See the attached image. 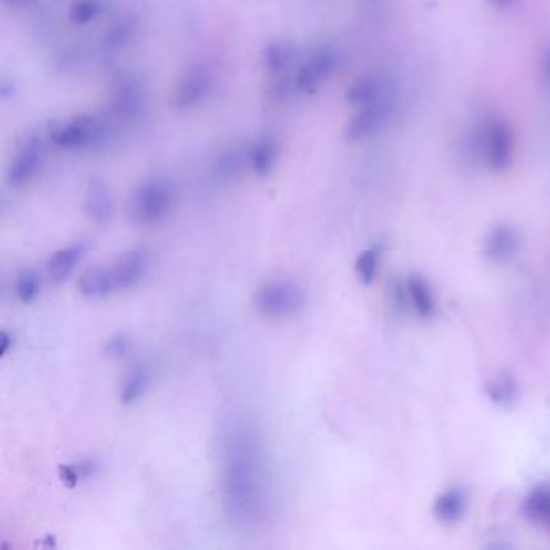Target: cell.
<instances>
[{
  "label": "cell",
  "mask_w": 550,
  "mask_h": 550,
  "mask_svg": "<svg viewBox=\"0 0 550 550\" xmlns=\"http://www.w3.org/2000/svg\"><path fill=\"white\" fill-rule=\"evenodd\" d=\"M223 504L231 522L254 526L267 515L269 484L260 445L248 431L234 430L223 445Z\"/></svg>",
  "instance_id": "1"
},
{
  "label": "cell",
  "mask_w": 550,
  "mask_h": 550,
  "mask_svg": "<svg viewBox=\"0 0 550 550\" xmlns=\"http://www.w3.org/2000/svg\"><path fill=\"white\" fill-rule=\"evenodd\" d=\"M177 204V188L169 179L150 178L139 184L129 202V217L138 226H156L168 217Z\"/></svg>",
  "instance_id": "2"
},
{
  "label": "cell",
  "mask_w": 550,
  "mask_h": 550,
  "mask_svg": "<svg viewBox=\"0 0 550 550\" xmlns=\"http://www.w3.org/2000/svg\"><path fill=\"white\" fill-rule=\"evenodd\" d=\"M107 123L92 113H79L58 121L47 131L50 144L65 152H81L99 146L106 139Z\"/></svg>",
  "instance_id": "3"
},
{
  "label": "cell",
  "mask_w": 550,
  "mask_h": 550,
  "mask_svg": "<svg viewBox=\"0 0 550 550\" xmlns=\"http://www.w3.org/2000/svg\"><path fill=\"white\" fill-rule=\"evenodd\" d=\"M47 144H50L49 135L44 136L37 131H29L28 135H25L8 163L7 183L10 188H25L39 175L46 162Z\"/></svg>",
  "instance_id": "4"
},
{
  "label": "cell",
  "mask_w": 550,
  "mask_h": 550,
  "mask_svg": "<svg viewBox=\"0 0 550 550\" xmlns=\"http://www.w3.org/2000/svg\"><path fill=\"white\" fill-rule=\"evenodd\" d=\"M307 303L305 290L290 281H271L260 286L254 296L255 309L269 318L296 317Z\"/></svg>",
  "instance_id": "5"
},
{
  "label": "cell",
  "mask_w": 550,
  "mask_h": 550,
  "mask_svg": "<svg viewBox=\"0 0 550 550\" xmlns=\"http://www.w3.org/2000/svg\"><path fill=\"white\" fill-rule=\"evenodd\" d=\"M338 68V54L331 46H318L297 65L294 83L300 96H315Z\"/></svg>",
  "instance_id": "6"
},
{
  "label": "cell",
  "mask_w": 550,
  "mask_h": 550,
  "mask_svg": "<svg viewBox=\"0 0 550 550\" xmlns=\"http://www.w3.org/2000/svg\"><path fill=\"white\" fill-rule=\"evenodd\" d=\"M148 106V92L133 73H120L110 86L108 107L113 118L133 121L139 118Z\"/></svg>",
  "instance_id": "7"
},
{
  "label": "cell",
  "mask_w": 550,
  "mask_h": 550,
  "mask_svg": "<svg viewBox=\"0 0 550 550\" xmlns=\"http://www.w3.org/2000/svg\"><path fill=\"white\" fill-rule=\"evenodd\" d=\"M215 87V75L205 65H192L178 79L173 91V106L179 112H189L202 106Z\"/></svg>",
  "instance_id": "8"
},
{
  "label": "cell",
  "mask_w": 550,
  "mask_h": 550,
  "mask_svg": "<svg viewBox=\"0 0 550 550\" xmlns=\"http://www.w3.org/2000/svg\"><path fill=\"white\" fill-rule=\"evenodd\" d=\"M391 99L388 94L372 104L359 107V112L353 115L346 127V139L351 142H362L382 131L389 120Z\"/></svg>",
  "instance_id": "9"
},
{
  "label": "cell",
  "mask_w": 550,
  "mask_h": 550,
  "mask_svg": "<svg viewBox=\"0 0 550 550\" xmlns=\"http://www.w3.org/2000/svg\"><path fill=\"white\" fill-rule=\"evenodd\" d=\"M481 148L486 157V162L494 171H504L512 162L514 139L507 125L501 121L489 123L480 139Z\"/></svg>",
  "instance_id": "10"
},
{
  "label": "cell",
  "mask_w": 550,
  "mask_h": 550,
  "mask_svg": "<svg viewBox=\"0 0 550 550\" xmlns=\"http://www.w3.org/2000/svg\"><path fill=\"white\" fill-rule=\"evenodd\" d=\"M150 259L146 250L133 249L121 255L113 265L112 275L117 290H135L148 275Z\"/></svg>",
  "instance_id": "11"
},
{
  "label": "cell",
  "mask_w": 550,
  "mask_h": 550,
  "mask_svg": "<svg viewBox=\"0 0 550 550\" xmlns=\"http://www.w3.org/2000/svg\"><path fill=\"white\" fill-rule=\"evenodd\" d=\"M281 156V144L270 133L257 136L246 152V163L255 177L267 178L275 171Z\"/></svg>",
  "instance_id": "12"
},
{
  "label": "cell",
  "mask_w": 550,
  "mask_h": 550,
  "mask_svg": "<svg viewBox=\"0 0 550 550\" xmlns=\"http://www.w3.org/2000/svg\"><path fill=\"white\" fill-rule=\"evenodd\" d=\"M300 60V49L292 41H271L261 50V65L271 76L294 73Z\"/></svg>",
  "instance_id": "13"
},
{
  "label": "cell",
  "mask_w": 550,
  "mask_h": 550,
  "mask_svg": "<svg viewBox=\"0 0 550 550\" xmlns=\"http://www.w3.org/2000/svg\"><path fill=\"white\" fill-rule=\"evenodd\" d=\"M85 213L96 225L106 226L113 219V196L108 184L100 178H92L85 194Z\"/></svg>",
  "instance_id": "14"
},
{
  "label": "cell",
  "mask_w": 550,
  "mask_h": 550,
  "mask_svg": "<svg viewBox=\"0 0 550 550\" xmlns=\"http://www.w3.org/2000/svg\"><path fill=\"white\" fill-rule=\"evenodd\" d=\"M483 250L489 260L497 265H505L520 252V236L512 226H495L487 234Z\"/></svg>",
  "instance_id": "15"
},
{
  "label": "cell",
  "mask_w": 550,
  "mask_h": 550,
  "mask_svg": "<svg viewBox=\"0 0 550 550\" xmlns=\"http://www.w3.org/2000/svg\"><path fill=\"white\" fill-rule=\"evenodd\" d=\"M86 252H87V246L85 242H78L68 248L60 249L50 255L47 265H46V271H47L50 281L56 282V284L66 281L81 259L85 257Z\"/></svg>",
  "instance_id": "16"
},
{
  "label": "cell",
  "mask_w": 550,
  "mask_h": 550,
  "mask_svg": "<svg viewBox=\"0 0 550 550\" xmlns=\"http://www.w3.org/2000/svg\"><path fill=\"white\" fill-rule=\"evenodd\" d=\"M466 507H468V497H466L465 491L460 487H452L438 495V499L433 505V514L439 522L444 523V525H453V523H459L465 516Z\"/></svg>",
  "instance_id": "17"
},
{
  "label": "cell",
  "mask_w": 550,
  "mask_h": 550,
  "mask_svg": "<svg viewBox=\"0 0 550 550\" xmlns=\"http://www.w3.org/2000/svg\"><path fill=\"white\" fill-rule=\"evenodd\" d=\"M78 290L87 299H106L117 290L112 270L94 267L86 270L78 281Z\"/></svg>",
  "instance_id": "18"
},
{
  "label": "cell",
  "mask_w": 550,
  "mask_h": 550,
  "mask_svg": "<svg viewBox=\"0 0 550 550\" xmlns=\"http://www.w3.org/2000/svg\"><path fill=\"white\" fill-rule=\"evenodd\" d=\"M523 515L550 533V486L536 487L525 497Z\"/></svg>",
  "instance_id": "19"
},
{
  "label": "cell",
  "mask_w": 550,
  "mask_h": 550,
  "mask_svg": "<svg viewBox=\"0 0 550 550\" xmlns=\"http://www.w3.org/2000/svg\"><path fill=\"white\" fill-rule=\"evenodd\" d=\"M152 382V372L146 363H138L125 376L121 384L120 401L123 405H133L148 392Z\"/></svg>",
  "instance_id": "20"
},
{
  "label": "cell",
  "mask_w": 550,
  "mask_h": 550,
  "mask_svg": "<svg viewBox=\"0 0 550 550\" xmlns=\"http://www.w3.org/2000/svg\"><path fill=\"white\" fill-rule=\"evenodd\" d=\"M405 294L409 297L410 307L415 311L418 317L430 318L434 315V309H436L434 297L423 278L416 275L409 276L405 282Z\"/></svg>",
  "instance_id": "21"
},
{
  "label": "cell",
  "mask_w": 550,
  "mask_h": 550,
  "mask_svg": "<svg viewBox=\"0 0 550 550\" xmlns=\"http://www.w3.org/2000/svg\"><path fill=\"white\" fill-rule=\"evenodd\" d=\"M388 92L384 89L382 79L373 75L359 78L347 89L346 99L351 106L363 107L374 100L382 99Z\"/></svg>",
  "instance_id": "22"
},
{
  "label": "cell",
  "mask_w": 550,
  "mask_h": 550,
  "mask_svg": "<svg viewBox=\"0 0 550 550\" xmlns=\"http://www.w3.org/2000/svg\"><path fill=\"white\" fill-rule=\"evenodd\" d=\"M106 7V0H73L68 8V18L75 26H86L96 22Z\"/></svg>",
  "instance_id": "23"
},
{
  "label": "cell",
  "mask_w": 550,
  "mask_h": 550,
  "mask_svg": "<svg viewBox=\"0 0 550 550\" xmlns=\"http://www.w3.org/2000/svg\"><path fill=\"white\" fill-rule=\"evenodd\" d=\"M138 31V23L133 16H123L118 22L113 23L107 31L106 46L108 49L120 50L133 41Z\"/></svg>",
  "instance_id": "24"
},
{
  "label": "cell",
  "mask_w": 550,
  "mask_h": 550,
  "mask_svg": "<svg viewBox=\"0 0 550 550\" xmlns=\"http://www.w3.org/2000/svg\"><path fill=\"white\" fill-rule=\"evenodd\" d=\"M487 395L499 405H512L518 397V386L510 374H499L487 384Z\"/></svg>",
  "instance_id": "25"
},
{
  "label": "cell",
  "mask_w": 550,
  "mask_h": 550,
  "mask_svg": "<svg viewBox=\"0 0 550 550\" xmlns=\"http://www.w3.org/2000/svg\"><path fill=\"white\" fill-rule=\"evenodd\" d=\"M380 257H382V250L380 248H368L360 252L357 260H355V275L359 278V281L362 284H372L376 273H378V265H380Z\"/></svg>",
  "instance_id": "26"
},
{
  "label": "cell",
  "mask_w": 550,
  "mask_h": 550,
  "mask_svg": "<svg viewBox=\"0 0 550 550\" xmlns=\"http://www.w3.org/2000/svg\"><path fill=\"white\" fill-rule=\"evenodd\" d=\"M41 292V278L36 275L35 271L26 270L16 276L15 281V294L18 300L23 303L35 302Z\"/></svg>",
  "instance_id": "27"
},
{
  "label": "cell",
  "mask_w": 550,
  "mask_h": 550,
  "mask_svg": "<svg viewBox=\"0 0 550 550\" xmlns=\"http://www.w3.org/2000/svg\"><path fill=\"white\" fill-rule=\"evenodd\" d=\"M129 349H131V342H129L127 336L115 334L107 341L104 353H106L107 359L121 360L127 357Z\"/></svg>",
  "instance_id": "28"
},
{
  "label": "cell",
  "mask_w": 550,
  "mask_h": 550,
  "mask_svg": "<svg viewBox=\"0 0 550 550\" xmlns=\"http://www.w3.org/2000/svg\"><path fill=\"white\" fill-rule=\"evenodd\" d=\"M242 157L238 152H231L228 156L223 157L219 160V171L223 177H234L240 168V163H242Z\"/></svg>",
  "instance_id": "29"
},
{
  "label": "cell",
  "mask_w": 550,
  "mask_h": 550,
  "mask_svg": "<svg viewBox=\"0 0 550 550\" xmlns=\"http://www.w3.org/2000/svg\"><path fill=\"white\" fill-rule=\"evenodd\" d=\"M2 355H7L8 351L14 347V338L7 331L2 332Z\"/></svg>",
  "instance_id": "30"
},
{
  "label": "cell",
  "mask_w": 550,
  "mask_h": 550,
  "mask_svg": "<svg viewBox=\"0 0 550 550\" xmlns=\"http://www.w3.org/2000/svg\"><path fill=\"white\" fill-rule=\"evenodd\" d=\"M544 79L550 85V49L545 52L543 60Z\"/></svg>",
  "instance_id": "31"
},
{
  "label": "cell",
  "mask_w": 550,
  "mask_h": 550,
  "mask_svg": "<svg viewBox=\"0 0 550 550\" xmlns=\"http://www.w3.org/2000/svg\"><path fill=\"white\" fill-rule=\"evenodd\" d=\"M515 2L516 0H491V4H493L494 7L501 8V10L512 7Z\"/></svg>",
  "instance_id": "32"
},
{
  "label": "cell",
  "mask_w": 550,
  "mask_h": 550,
  "mask_svg": "<svg viewBox=\"0 0 550 550\" xmlns=\"http://www.w3.org/2000/svg\"><path fill=\"white\" fill-rule=\"evenodd\" d=\"M20 2H25V0H4L5 5H16V4H20Z\"/></svg>",
  "instance_id": "33"
}]
</instances>
